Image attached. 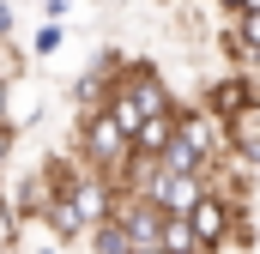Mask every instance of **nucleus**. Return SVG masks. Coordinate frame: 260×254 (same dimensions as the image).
I'll return each mask as SVG.
<instances>
[{"label": "nucleus", "instance_id": "f257e3e1", "mask_svg": "<svg viewBox=\"0 0 260 254\" xmlns=\"http://www.w3.org/2000/svg\"><path fill=\"white\" fill-rule=\"evenodd\" d=\"M176 103H182V97L164 85V73H157L151 61H127L121 85L109 91V103H103V109H109V115H115V121H121L133 139H139V127L151 121V115H170Z\"/></svg>", "mask_w": 260, "mask_h": 254}, {"label": "nucleus", "instance_id": "f03ea898", "mask_svg": "<svg viewBox=\"0 0 260 254\" xmlns=\"http://www.w3.org/2000/svg\"><path fill=\"white\" fill-rule=\"evenodd\" d=\"M73 157H79L85 170L121 182V170H127V157H133V133L115 121L109 109H85V115H79V139H73Z\"/></svg>", "mask_w": 260, "mask_h": 254}, {"label": "nucleus", "instance_id": "7ed1b4c3", "mask_svg": "<svg viewBox=\"0 0 260 254\" xmlns=\"http://www.w3.org/2000/svg\"><path fill=\"white\" fill-rule=\"evenodd\" d=\"M206 194H212V182H206V176H176V170H164V164H157V170L145 176L139 200H151L164 218H194V206L206 200Z\"/></svg>", "mask_w": 260, "mask_h": 254}, {"label": "nucleus", "instance_id": "20e7f679", "mask_svg": "<svg viewBox=\"0 0 260 254\" xmlns=\"http://www.w3.org/2000/svg\"><path fill=\"white\" fill-rule=\"evenodd\" d=\"M200 109L212 115V121H242V115H260V79L254 73H224V79H212L206 91H200Z\"/></svg>", "mask_w": 260, "mask_h": 254}, {"label": "nucleus", "instance_id": "39448f33", "mask_svg": "<svg viewBox=\"0 0 260 254\" xmlns=\"http://www.w3.org/2000/svg\"><path fill=\"white\" fill-rule=\"evenodd\" d=\"M242 212H248V206H236L230 194H218V188H212V194L194 206L200 248H206V254H212V248H230V242H236V218H242Z\"/></svg>", "mask_w": 260, "mask_h": 254}, {"label": "nucleus", "instance_id": "423d86ee", "mask_svg": "<svg viewBox=\"0 0 260 254\" xmlns=\"http://www.w3.org/2000/svg\"><path fill=\"white\" fill-rule=\"evenodd\" d=\"M224 151H230L242 170H260V115H242V121L224 127Z\"/></svg>", "mask_w": 260, "mask_h": 254}, {"label": "nucleus", "instance_id": "0eeeda50", "mask_svg": "<svg viewBox=\"0 0 260 254\" xmlns=\"http://www.w3.org/2000/svg\"><path fill=\"white\" fill-rule=\"evenodd\" d=\"M176 133H182V115H176V109H170V115H151V121L139 127L133 151H145V157H157V164H164V151L176 145Z\"/></svg>", "mask_w": 260, "mask_h": 254}, {"label": "nucleus", "instance_id": "6e6552de", "mask_svg": "<svg viewBox=\"0 0 260 254\" xmlns=\"http://www.w3.org/2000/svg\"><path fill=\"white\" fill-rule=\"evenodd\" d=\"M157 248H164V254H206V248H200L194 218H164V230H157Z\"/></svg>", "mask_w": 260, "mask_h": 254}, {"label": "nucleus", "instance_id": "1a4fd4ad", "mask_svg": "<svg viewBox=\"0 0 260 254\" xmlns=\"http://www.w3.org/2000/svg\"><path fill=\"white\" fill-rule=\"evenodd\" d=\"M85 242H91V254H133V248H139V242L127 236V224H121V218H109V224H97V230H91Z\"/></svg>", "mask_w": 260, "mask_h": 254}, {"label": "nucleus", "instance_id": "9d476101", "mask_svg": "<svg viewBox=\"0 0 260 254\" xmlns=\"http://www.w3.org/2000/svg\"><path fill=\"white\" fill-rule=\"evenodd\" d=\"M61 43H67V30L43 18V24H37V37H30V55H37V61H49V55H61Z\"/></svg>", "mask_w": 260, "mask_h": 254}, {"label": "nucleus", "instance_id": "9b49d317", "mask_svg": "<svg viewBox=\"0 0 260 254\" xmlns=\"http://www.w3.org/2000/svg\"><path fill=\"white\" fill-rule=\"evenodd\" d=\"M18 230H24V218L12 212V200H0V248H18Z\"/></svg>", "mask_w": 260, "mask_h": 254}, {"label": "nucleus", "instance_id": "f8f14e48", "mask_svg": "<svg viewBox=\"0 0 260 254\" xmlns=\"http://www.w3.org/2000/svg\"><path fill=\"white\" fill-rule=\"evenodd\" d=\"M230 24L242 30V43H248V49H254V55H260V12H236Z\"/></svg>", "mask_w": 260, "mask_h": 254}, {"label": "nucleus", "instance_id": "ddd939ff", "mask_svg": "<svg viewBox=\"0 0 260 254\" xmlns=\"http://www.w3.org/2000/svg\"><path fill=\"white\" fill-rule=\"evenodd\" d=\"M73 6H79V0H43V18H49V24H61Z\"/></svg>", "mask_w": 260, "mask_h": 254}, {"label": "nucleus", "instance_id": "4468645a", "mask_svg": "<svg viewBox=\"0 0 260 254\" xmlns=\"http://www.w3.org/2000/svg\"><path fill=\"white\" fill-rule=\"evenodd\" d=\"M12 24H18V12H12V6L0 0V43H12Z\"/></svg>", "mask_w": 260, "mask_h": 254}, {"label": "nucleus", "instance_id": "2eb2a0df", "mask_svg": "<svg viewBox=\"0 0 260 254\" xmlns=\"http://www.w3.org/2000/svg\"><path fill=\"white\" fill-rule=\"evenodd\" d=\"M212 6H218V12H224V18H236V12H242V6H248V0H212Z\"/></svg>", "mask_w": 260, "mask_h": 254}, {"label": "nucleus", "instance_id": "dca6fc26", "mask_svg": "<svg viewBox=\"0 0 260 254\" xmlns=\"http://www.w3.org/2000/svg\"><path fill=\"white\" fill-rule=\"evenodd\" d=\"M133 254H164V248H157V242H139V248H133Z\"/></svg>", "mask_w": 260, "mask_h": 254}, {"label": "nucleus", "instance_id": "f3484780", "mask_svg": "<svg viewBox=\"0 0 260 254\" xmlns=\"http://www.w3.org/2000/svg\"><path fill=\"white\" fill-rule=\"evenodd\" d=\"M0 121H6V79H0Z\"/></svg>", "mask_w": 260, "mask_h": 254}, {"label": "nucleus", "instance_id": "a211bd4d", "mask_svg": "<svg viewBox=\"0 0 260 254\" xmlns=\"http://www.w3.org/2000/svg\"><path fill=\"white\" fill-rule=\"evenodd\" d=\"M37 254H61V248H49V242H43V248H37Z\"/></svg>", "mask_w": 260, "mask_h": 254}, {"label": "nucleus", "instance_id": "6ab92c4d", "mask_svg": "<svg viewBox=\"0 0 260 254\" xmlns=\"http://www.w3.org/2000/svg\"><path fill=\"white\" fill-rule=\"evenodd\" d=\"M157 6H176V0H157Z\"/></svg>", "mask_w": 260, "mask_h": 254}, {"label": "nucleus", "instance_id": "aec40b11", "mask_svg": "<svg viewBox=\"0 0 260 254\" xmlns=\"http://www.w3.org/2000/svg\"><path fill=\"white\" fill-rule=\"evenodd\" d=\"M0 254H12V248H0Z\"/></svg>", "mask_w": 260, "mask_h": 254}]
</instances>
